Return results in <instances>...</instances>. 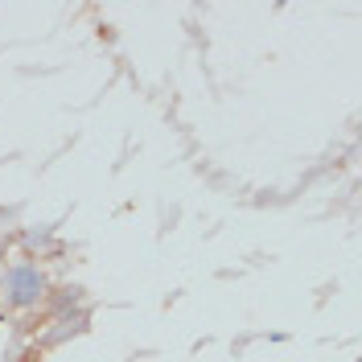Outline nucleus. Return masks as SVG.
Returning <instances> with one entry per match:
<instances>
[{
  "label": "nucleus",
  "mask_w": 362,
  "mask_h": 362,
  "mask_svg": "<svg viewBox=\"0 0 362 362\" xmlns=\"http://www.w3.org/2000/svg\"><path fill=\"white\" fill-rule=\"evenodd\" d=\"M4 293H8V300H13L17 309H25V305H33V300L45 293V276H42L37 268L21 264V268L8 272V280H4Z\"/></svg>",
  "instance_id": "f257e3e1"
}]
</instances>
